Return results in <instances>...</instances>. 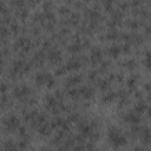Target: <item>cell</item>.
I'll return each instance as SVG.
<instances>
[{"mask_svg": "<svg viewBox=\"0 0 151 151\" xmlns=\"http://www.w3.org/2000/svg\"><path fill=\"white\" fill-rule=\"evenodd\" d=\"M0 99H1V94H0Z\"/></svg>", "mask_w": 151, "mask_h": 151, "instance_id": "obj_32", "label": "cell"}, {"mask_svg": "<svg viewBox=\"0 0 151 151\" xmlns=\"http://www.w3.org/2000/svg\"><path fill=\"white\" fill-rule=\"evenodd\" d=\"M122 120H124L125 123L127 124H131V125H136V124H139L140 120H142V114L136 112L134 110H131L129 112H125L122 114Z\"/></svg>", "mask_w": 151, "mask_h": 151, "instance_id": "obj_6", "label": "cell"}, {"mask_svg": "<svg viewBox=\"0 0 151 151\" xmlns=\"http://www.w3.org/2000/svg\"><path fill=\"white\" fill-rule=\"evenodd\" d=\"M28 15V11L26 7H21V8H15V17L19 19H26V17Z\"/></svg>", "mask_w": 151, "mask_h": 151, "instance_id": "obj_22", "label": "cell"}, {"mask_svg": "<svg viewBox=\"0 0 151 151\" xmlns=\"http://www.w3.org/2000/svg\"><path fill=\"white\" fill-rule=\"evenodd\" d=\"M19 150L20 149L18 146V143L12 139L0 142V151H19Z\"/></svg>", "mask_w": 151, "mask_h": 151, "instance_id": "obj_11", "label": "cell"}, {"mask_svg": "<svg viewBox=\"0 0 151 151\" xmlns=\"http://www.w3.org/2000/svg\"><path fill=\"white\" fill-rule=\"evenodd\" d=\"M67 71H66V68H65V65H63V66H58L57 68H55V76H61V74H64V73H66Z\"/></svg>", "mask_w": 151, "mask_h": 151, "instance_id": "obj_28", "label": "cell"}, {"mask_svg": "<svg viewBox=\"0 0 151 151\" xmlns=\"http://www.w3.org/2000/svg\"><path fill=\"white\" fill-rule=\"evenodd\" d=\"M20 126L19 118L13 113H8L2 118V127L6 132H17Z\"/></svg>", "mask_w": 151, "mask_h": 151, "instance_id": "obj_4", "label": "cell"}, {"mask_svg": "<svg viewBox=\"0 0 151 151\" xmlns=\"http://www.w3.org/2000/svg\"><path fill=\"white\" fill-rule=\"evenodd\" d=\"M84 61V58H79V57H72L71 59L67 60V63L65 64V68L66 71H74V70H78L81 64Z\"/></svg>", "mask_w": 151, "mask_h": 151, "instance_id": "obj_10", "label": "cell"}, {"mask_svg": "<svg viewBox=\"0 0 151 151\" xmlns=\"http://www.w3.org/2000/svg\"><path fill=\"white\" fill-rule=\"evenodd\" d=\"M109 66H110V63H109L107 60H103V61L100 63V67L97 70V71H98V73H99V72H101V73H103V72H105V71L109 68Z\"/></svg>", "mask_w": 151, "mask_h": 151, "instance_id": "obj_27", "label": "cell"}, {"mask_svg": "<svg viewBox=\"0 0 151 151\" xmlns=\"http://www.w3.org/2000/svg\"><path fill=\"white\" fill-rule=\"evenodd\" d=\"M137 81H138V76L137 74H132L130 76V78L127 79V86L131 88V90H134L136 85H137Z\"/></svg>", "mask_w": 151, "mask_h": 151, "instance_id": "obj_23", "label": "cell"}, {"mask_svg": "<svg viewBox=\"0 0 151 151\" xmlns=\"http://www.w3.org/2000/svg\"><path fill=\"white\" fill-rule=\"evenodd\" d=\"M46 122H47V116H46L45 113H42V112H38L37 116H35L29 123H31V125H32L34 129H38L41 124H44V123H46Z\"/></svg>", "mask_w": 151, "mask_h": 151, "instance_id": "obj_13", "label": "cell"}, {"mask_svg": "<svg viewBox=\"0 0 151 151\" xmlns=\"http://www.w3.org/2000/svg\"><path fill=\"white\" fill-rule=\"evenodd\" d=\"M139 139L142 140V143H143L144 145H147V144L150 143V129H149L147 126H144V130H143V132H142Z\"/></svg>", "mask_w": 151, "mask_h": 151, "instance_id": "obj_20", "label": "cell"}, {"mask_svg": "<svg viewBox=\"0 0 151 151\" xmlns=\"http://www.w3.org/2000/svg\"><path fill=\"white\" fill-rule=\"evenodd\" d=\"M45 61H46V52L41 48V50H39V51H37L34 53V55H33V63L35 65H38V66H41Z\"/></svg>", "mask_w": 151, "mask_h": 151, "instance_id": "obj_14", "label": "cell"}, {"mask_svg": "<svg viewBox=\"0 0 151 151\" xmlns=\"http://www.w3.org/2000/svg\"><path fill=\"white\" fill-rule=\"evenodd\" d=\"M81 80H83L81 74L76 73V74L70 76V77L65 80V83H64V84H65V87H66V88H71V87H76V85L80 84V83H81Z\"/></svg>", "mask_w": 151, "mask_h": 151, "instance_id": "obj_12", "label": "cell"}, {"mask_svg": "<svg viewBox=\"0 0 151 151\" xmlns=\"http://www.w3.org/2000/svg\"><path fill=\"white\" fill-rule=\"evenodd\" d=\"M119 35H120V34L118 33V31H117L116 28H110V29L105 33L104 38L107 39V40H114V39H117Z\"/></svg>", "mask_w": 151, "mask_h": 151, "instance_id": "obj_21", "label": "cell"}, {"mask_svg": "<svg viewBox=\"0 0 151 151\" xmlns=\"http://www.w3.org/2000/svg\"><path fill=\"white\" fill-rule=\"evenodd\" d=\"M31 63L24 58H20V59H17L13 61L12 64V67H11V71H9V76L11 78H18V77H21L22 74L27 73L29 70H31Z\"/></svg>", "mask_w": 151, "mask_h": 151, "instance_id": "obj_3", "label": "cell"}, {"mask_svg": "<svg viewBox=\"0 0 151 151\" xmlns=\"http://www.w3.org/2000/svg\"><path fill=\"white\" fill-rule=\"evenodd\" d=\"M34 81L39 86L52 87L55 84V78L53 74H51L48 72H38L34 74Z\"/></svg>", "mask_w": 151, "mask_h": 151, "instance_id": "obj_5", "label": "cell"}, {"mask_svg": "<svg viewBox=\"0 0 151 151\" xmlns=\"http://www.w3.org/2000/svg\"><path fill=\"white\" fill-rule=\"evenodd\" d=\"M131 151H147L145 147H143V146H136L133 150H131Z\"/></svg>", "mask_w": 151, "mask_h": 151, "instance_id": "obj_31", "label": "cell"}, {"mask_svg": "<svg viewBox=\"0 0 151 151\" xmlns=\"http://www.w3.org/2000/svg\"><path fill=\"white\" fill-rule=\"evenodd\" d=\"M32 46V41L26 37H20L14 42V48L19 52H27Z\"/></svg>", "mask_w": 151, "mask_h": 151, "instance_id": "obj_7", "label": "cell"}, {"mask_svg": "<svg viewBox=\"0 0 151 151\" xmlns=\"http://www.w3.org/2000/svg\"><path fill=\"white\" fill-rule=\"evenodd\" d=\"M7 90H8V85L5 81H1L0 83V94H6Z\"/></svg>", "mask_w": 151, "mask_h": 151, "instance_id": "obj_29", "label": "cell"}, {"mask_svg": "<svg viewBox=\"0 0 151 151\" xmlns=\"http://www.w3.org/2000/svg\"><path fill=\"white\" fill-rule=\"evenodd\" d=\"M52 130H53V126H52V124H51L48 120H47L46 123L41 124V125L37 129L38 133H39V134H41V136H47V134H50Z\"/></svg>", "mask_w": 151, "mask_h": 151, "instance_id": "obj_15", "label": "cell"}, {"mask_svg": "<svg viewBox=\"0 0 151 151\" xmlns=\"http://www.w3.org/2000/svg\"><path fill=\"white\" fill-rule=\"evenodd\" d=\"M122 65L127 67V68H130V70H132V68L136 67V60L134 59H126V60H124L122 63Z\"/></svg>", "mask_w": 151, "mask_h": 151, "instance_id": "obj_26", "label": "cell"}, {"mask_svg": "<svg viewBox=\"0 0 151 151\" xmlns=\"http://www.w3.org/2000/svg\"><path fill=\"white\" fill-rule=\"evenodd\" d=\"M147 103L145 101V100H143V99H139L136 104H134V106H133V110L136 111V112H138V113H144L145 111H147Z\"/></svg>", "mask_w": 151, "mask_h": 151, "instance_id": "obj_17", "label": "cell"}, {"mask_svg": "<svg viewBox=\"0 0 151 151\" xmlns=\"http://www.w3.org/2000/svg\"><path fill=\"white\" fill-rule=\"evenodd\" d=\"M13 97L19 99L20 101H24L26 105H33L35 103V98L33 97L32 90L26 84L17 85L13 90Z\"/></svg>", "mask_w": 151, "mask_h": 151, "instance_id": "obj_2", "label": "cell"}, {"mask_svg": "<svg viewBox=\"0 0 151 151\" xmlns=\"http://www.w3.org/2000/svg\"><path fill=\"white\" fill-rule=\"evenodd\" d=\"M116 98H117V92L116 91H110V92H106V93L103 94L101 101L105 103V104H109V103H112Z\"/></svg>", "mask_w": 151, "mask_h": 151, "instance_id": "obj_18", "label": "cell"}, {"mask_svg": "<svg viewBox=\"0 0 151 151\" xmlns=\"http://www.w3.org/2000/svg\"><path fill=\"white\" fill-rule=\"evenodd\" d=\"M107 140L113 149H119L126 144L127 138H126V134L120 129L112 125L107 130Z\"/></svg>", "mask_w": 151, "mask_h": 151, "instance_id": "obj_1", "label": "cell"}, {"mask_svg": "<svg viewBox=\"0 0 151 151\" xmlns=\"http://www.w3.org/2000/svg\"><path fill=\"white\" fill-rule=\"evenodd\" d=\"M11 34L9 27H7L6 25H0V38H7Z\"/></svg>", "mask_w": 151, "mask_h": 151, "instance_id": "obj_25", "label": "cell"}, {"mask_svg": "<svg viewBox=\"0 0 151 151\" xmlns=\"http://www.w3.org/2000/svg\"><path fill=\"white\" fill-rule=\"evenodd\" d=\"M122 53V46L120 45H111L109 48H107V54L112 58H118V55Z\"/></svg>", "mask_w": 151, "mask_h": 151, "instance_id": "obj_16", "label": "cell"}, {"mask_svg": "<svg viewBox=\"0 0 151 151\" xmlns=\"http://www.w3.org/2000/svg\"><path fill=\"white\" fill-rule=\"evenodd\" d=\"M126 25H127L130 28L136 29V28H138V27L142 25V22H140L138 19H129V20L126 21Z\"/></svg>", "mask_w": 151, "mask_h": 151, "instance_id": "obj_24", "label": "cell"}, {"mask_svg": "<svg viewBox=\"0 0 151 151\" xmlns=\"http://www.w3.org/2000/svg\"><path fill=\"white\" fill-rule=\"evenodd\" d=\"M87 60L93 65L100 64L103 61V51L98 46H93L91 48V52H90V55H88Z\"/></svg>", "mask_w": 151, "mask_h": 151, "instance_id": "obj_8", "label": "cell"}, {"mask_svg": "<svg viewBox=\"0 0 151 151\" xmlns=\"http://www.w3.org/2000/svg\"><path fill=\"white\" fill-rule=\"evenodd\" d=\"M143 130H144V126H142L139 124L132 125V127L130 129V134L132 137H134V138H139L140 134H142V132H143Z\"/></svg>", "mask_w": 151, "mask_h": 151, "instance_id": "obj_19", "label": "cell"}, {"mask_svg": "<svg viewBox=\"0 0 151 151\" xmlns=\"http://www.w3.org/2000/svg\"><path fill=\"white\" fill-rule=\"evenodd\" d=\"M46 59H48L50 63L54 64V65H59L60 61H61V52L55 48V47H51L47 50V53H46Z\"/></svg>", "mask_w": 151, "mask_h": 151, "instance_id": "obj_9", "label": "cell"}, {"mask_svg": "<svg viewBox=\"0 0 151 151\" xmlns=\"http://www.w3.org/2000/svg\"><path fill=\"white\" fill-rule=\"evenodd\" d=\"M85 151H100L99 149H97L96 146H93L92 145V143H90L88 145H87V147H86V150Z\"/></svg>", "mask_w": 151, "mask_h": 151, "instance_id": "obj_30", "label": "cell"}]
</instances>
